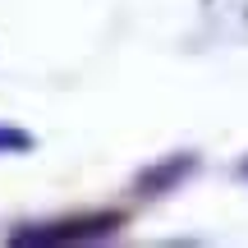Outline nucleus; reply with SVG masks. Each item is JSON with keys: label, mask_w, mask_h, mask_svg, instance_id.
<instances>
[{"label": "nucleus", "mask_w": 248, "mask_h": 248, "mask_svg": "<svg viewBox=\"0 0 248 248\" xmlns=\"http://www.w3.org/2000/svg\"><path fill=\"white\" fill-rule=\"evenodd\" d=\"M124 225L120 212H97V216H74V221H51V225H28V230H14L9 244L23 248V244H37V248H55V244H92V239H110Z\"/></svg>", "instance_id": "f257e3e1"}, {"label": "nucleus", "mask_w": 248, "mask_h": 248, "mask_svg": "<svg viewBox=\"0 0 248 248\" xmlns=\"http://www.w3.org/2000/svg\"><path fill=\"white\" fill-rule=\"evenodd\" d=\"M188 170H193V156H170V161H161L156 170H147V175H138V193H166L175 179H184Z\"/></svg>", "instance_id": "f03ea898"}, {"label": "nucleus", "mask_w": 248, "mask_h": 248, "mask_svg": "<svg viewBox=\"0 0 248 248\" xmlns=\"http://www.w3.org/2000/svg\"><path fill=\"white\" fill-rule=\"evenodd\" d=\"M32 147V133L14 129V124H0V152H28Z\"/></svg>", "instance_id": "7ed1b4c3"}, {"label": "nucleus", "mask_w": 248, "mask_h": 248, "mask_svg": "<svg viewBox=\"0 0 248 248\" xmlns=\"http://www.w3.org/2000/svg\"><path fill=\"white\" fill-rule=\"evenodd\" d=\"M244 175H248V161H244Z\"/></svg>", "instance_id": "20e7f679"}]
</instances>
